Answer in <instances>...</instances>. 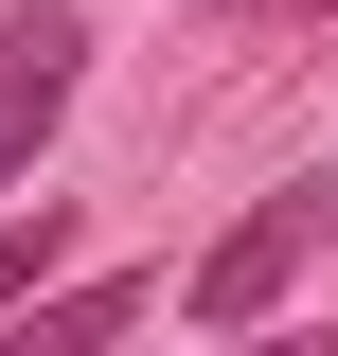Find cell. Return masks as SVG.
<instances>
[{
  "label": "cell",
  "mask_w": 338,
  "mask_h": 356,
  "mask_svg": "<svg viewBox=\"0 0 338 356\" xmlns=\"http://www.w3.org/2000/svg\"><path fill=\"white\" fill-rule=\"evenodd\" d=\"M54 250H72V214H54V196H36V214H0V321L54 285Z\"/></svg>",
  "instance_id": "277c9868"
},
{
  "label": "cell",
  "mask_w": 338,
  "mask_h": 356,
  "mask_svg": "<svg viewBox=\"0 0 338 356\" xmlns=\"http://www.w3.org/2000/svg\"><path fill=\"white\" fill-rule=\"evenodd\" d=\"M125 321H143V285L107 267V285H54V303H18V321H0V356H107Z\"/></svg>",
  "instance_id": "3957f363"
},
{
  "label": "cell",
  "mask_w": 338,
  "mask_h": 356,
  "mask_svg": "<svg viewBox=\"0 0 338 356\" xmlns=\"http://www.w3.org/2000/svg\"><path fill=\"white\" fill-rule=\"evenodd\" d=\"M267 356H321V339H267Z\"/></svg>",
  "instance_id": "8992f818"
},
{
  "label": "cell",
  "mask_w": 338,
  "mask_h": 356,
  "mask_svg": "<svg viewBox=\"0 0 338 356\" xmlns=\"http://www.w3.org/2000/svg\"><path fill=\"white\" fill-rule=\"evenodd\" d=\"M321 250H338V178H285V196H250V214H232V232L196 250V285H178V303H196L214 339H250V321L285 303V285H303Z\"/></svg>",
  "instance_id": "6da1fadb"
},
{
  "label": "cell",
  "mask_w": 338,
  "mask_h": 356,
  "mask_svg": "<svg viewBox=\"0 0 338 356\" xmlns=\"http://www.w3.org/2000/svg\"><path fill=\"white\" fill-rule=\"evenodd\" d=\"M196 18H338V0H196Z\"/></svg>",
  "instance_id": "5b68a950"
},
{
  "label": "cell",
  "mask_w": 338,
  "mask_h": 356,
  "mask_svg": "<svg viewBox=\"0 0 338 356\" xmlns=\"http://www.w3.org/2000/svg\"><path fill=\"white\" fill-rule=\"evenodd\" d=\"M72 72H89V0H18V18H0V196L72 125Z\"/></svg>",
  "instance_id": "7a4b0ae2"
}]
</instances>
